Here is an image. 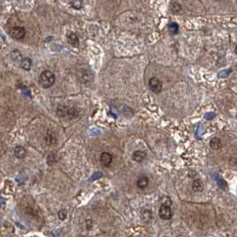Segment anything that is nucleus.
Returning <instances> with one entry per match:
<instances>
[{"mask_svg": "<svg viewBox=\"0 0 237 237\" xmlns=\"http://www.w3.org/2000/svg\"><path fill=\"white\" fill-rule=\"evenodd\" d=\"M148 85H149L150 89L153 93L159 94V93L161 92V90H162V82L157 77H153V78H151V79H149Z\"/></svg>", "mask_w": 237, "mask_h": 237, "instance_id": "obj_3", "label": "nucleus"}, {"mask_svg": "<svg viewBox=\"0 0 237 237\" xmlns=\"http://www.w3.org/2000/svg\"><path fill=\"white\" fill-rule=\"evenodd\" d=\"M148 184H149V179H148V177H145V176L140 177L137 179V182H136L137 187H139V188H141V189H145V187L148 185Z\"/></svg>", "mask_w": 237, "mask_h": 237, "instance_id": "obj_12", "label": "nucleus"}, {"mask_svg": "<svg viewBox=\"0 0 237 237\" xmlns=\"http://www.w3.org/2000/svg\"><path fill=\"white\" fill-rule=\"evenodd\" d=\"M140 216H141V219L145 223H149L153 219V213L149 209H143L141 211Z\"/></svg>", "mask_w": 237, "mask_h": 237, "instance_id": "obj_9", "label": "nucleus"}, {"mask_svg": "<svg viewBox=\"0 0 237 237\" xmlns=\"http://www.w3.org/2000/svg\"><path fill=\"white\" fill-rule=\"evenodd\" d=\"M160 201H161V204L162 205H167V206H170L172 204L171 200L170 198L168 197V196H162L161 199H160Z\"/></svg>", "mask_w": 237, "mask_h": 237, "instance_id": "obj_19", "label": "nucleus"}, {"mask_svg": "<svg viewBox=\"0 0 237 237\" xmlns=\"http://www.w3.org/2000/svg\"><path fill=\"white\" fill-rule=\"evenodd\" d=\"M12 57L14 60H19L21 58V53L18 50H15V51L12 52Z\"/></svg>", "mask_w": 237, "mask_h": 237, "instance_id": "obj_21", "label": "nucleus"}, {"mask_svg": "<svg viewBox=\"0 0 237 237\" xmlns=\"http://www.w3.org/2000/svg\"><path fill=\"white\" fill-rule=\"evenodd\" d=\"M79 82L87 84L89 83L93 79L92 72L88 70H81L79 72Z\"/></svg>", "mask_w": 237, "mask_h": 237, "instance_id": "obj_5", "label": "nucleus"}, {"mask_svg": "<svg viewBox=\"0 0 237 237\" xmlns=\"http://www.w3.org/2000/svg\"><path fill=\"white\" fill-rule=\"evenodd\" d=\"M67 215H68V213H67V211L66 210H61V211L58 212V217H59V218L61 219V220H65L66 218H67Z\"/></svg>", "mask_w": 237, "mask_h": 237, "instance_id": "obj_20", "label": "nucleus"}, {"mask_svg": "<svg viewBox=\"0 0 237 237\" xmlns=\"http://www.w3.org/2000/svg\"><path fill=\"white\" fill-rule=\"evenodd\" d=\"M55 81V76L50 70H44L40 76V84L43 88H49Z\"/></svg>", "mask_w": 237, "mask_h": 237, "instance_id": "obj_1", "label": "nucleus"}, {"mask_svg": "<svg viewBox=\"0 0 237 237\" xmlns=\"http://www.w3.org/2000/svg\"><path fill=\"white\" fill-rule=\"evenodd\" d=\"M100 161H101V164L103 166L108 167V166H110V164L112 161V155L111 153H109L105 152L100 156Z\"/></svg>", "mask_w": 237, "mask_h": 237, "instance_id": "obj_8", "label": "nucleus"}, {"mask_svg": "<svg viewBox=\"0 0 237 237\" xmlns=\"http://www.w3.org/2000/svg\"><path fill=\"white\" fill-rule=\"evenodd\" d=\"M70 5H71V6H72L74 9L79 10V9H81L82 6H83V0H71Z\"/></svg>", "mask_w": 237, "mask_h": 237, "instance_id": "obj_17", "label": "nucleus"}, {"mask_svg": "<svg viewBox=\"0 0 237 237\" xmlns=\"http://www.w3.org/2000/svg\"><path fill=\"white\" fill-rule=\"evenodd\" d=\"M145 157H146V153H145V152H143V151H136V152L133 153V155H132L133 160H134L135 161H136V162H141V161H143L145 159Z\"/></svg>", "mask_w": 237, "mask_h": 237, "instance_id": "obj_10", "label": "nucleus"}, {"mask_svg": "<svg viewBox=\"0 0 237 237\" xmlns=\"http://www.w3.org/2000/svg\"><path fill=\"white\" fill-rule=\"evenodd\" d=\"M159 215L160 217V218L164 219V220H169L172 217V211L170 209V206H167V205H162L160 208L159 211Z\"/></svg>", "mask_w": 237, "mask_h": 237, "instance_id": "obj_6", "label": "nucleus"}, {"mask_svg": "<svg viewBox=\"0 0 237 237\" xmlns=\"http://www.w3.org/2000/svg\"><path fill=\"white\" fill-rule=\"evenodd\" d=\"M92 226H93V222L91 219H88V220L86 221V227H87L88 230H90Z\"/></svg>", "mask_w": 237, "mask_h": 237, "instance_id": "obj_22", "label": "nucleus"}, {"mask_svg": "<svg viewBox=\"0 0 237 237\" xmlns=\"http://www.w3.org/2000/svg\"><path fill=\"white\" fill-rule=\"evenodd\" d=\"M13 153H14V156L19 160H22L27 156L26 149L22 146H20V145H17V146L14 147Z\"/></svg>", "mask_w": 237, "mask_h": 237, "instance_id": "obj_7", "label": "nucleus"}, {"mask_svg": "<svg viewBox=\"0 0 237 237\" xmlns=\"http://www.w3.org/2000/svg\"><path fill=\"white\" fill-rule=\"evenodd\" d=\"M10 36L16 40H21L22 39H24L25 35H26V31H25V29L22 28V27L20 26H16L10 29Z\"/></svg>", "mask_w": 237, "mask_h": 237, "instance_id": "obj_4", "label": "nucleus"}, {"mask_svg": "<svg viewBox=\"0 0 237 237\" xmlns=\"http://www.w3.org/2000/svg\"><path fill=\"white\" fill-rule=\"evenodd\" d=\"M59 117H68L70 119L76 118L79 116V112L76 108L73 107H66V106H59L56 112Z\"/></svg>", "mask_w": 237, "mask_h": 237, "instance_id": "obj_2", "label": "nucleus"}, {"mask_svg": "<svg viewBox=\"0 0 237 237\" xmlns=\"http://www.w3.org/2000/svg\"><path fill=\"white\" fill-rule=\"evenodd\" d=\"M31 65H32V61L30 58H24L21 62V67L25 70H29Z\"/></svg>", "mask_w": 237, "mask_h": 237, "instance_id": "obj_15", "label": "nucleus"}, {"mask_svg": "<svg viewBox=\"0 0 237 237\" xmlns=\"http://www.w3.org/2000/svg\"><path fill=\"white\" fill-rule=\"evenodd\" d=\"M68 42L70 43V45H71L72 46H79V40L77 34L75 33H70L68 35Z\"/></svg>", "mask_w": 237, "mask_h": 237, "instance_id": "obj_11", "label": "nucleus"}, {"mask_svg": "<svg viewBox=\"0 0 237 237\" xmlns=\"http://www.w3.org/2000/svg\"><path fill=\"white\" fill-rule=\"evenodd\" d=\"M210 146H211V149H213V150H218V149L221 148V146H222L220 139L218 138V137H213V138H211V142H210Z\"/></svg>", "mask_w": 237, "mask_h": 237, "instance_id": "obj_13", "label": "nucleus"}, {"mask_svg": "<svg viewBox=\"0 0 237 237\" xmlns=\"http://www.w3.org/2000/svg\"><path fill=\"white\" fill-rule=\"evenodd\" d=\"M45 141L48 145H52L56 143V137L54 136V135H53V133L48 131L46 133V136H45Z\"/></svg>", "mask_w": 237, "mask_h": 237, "instance_id": "obj_14", "label": "nucleus"}, {"mask_svg": "<svg viewBox=\"0 0 237 237\" xmlns=\"http://www.w3.org/2000/svg\"><path fill=\"white\" fill-rule=\"evenodd\" d=\"M192 188L194 192H201L203 190V184L201 182V180L195 179L192 183Z\"/></svg>", "mask_w": 237, "mask_h": 237, "instance_id": "obj_16", "label": "nucleus"}, {"mask_svg": "<svg viewBox=\"0 0 237 237\" xmlns=\"http://www.w3.org/2000/svg\"><path fill=\"white\" fill-rule=\"evenodd\" d=\"M169 30L171 34H177L179 30V26L177 22H170L169 25Z\"/></svg>", "mask_w": 237, "mask_h": 237, "instance_id": "obj_18", "label": "nucleus"}]
</instances>
